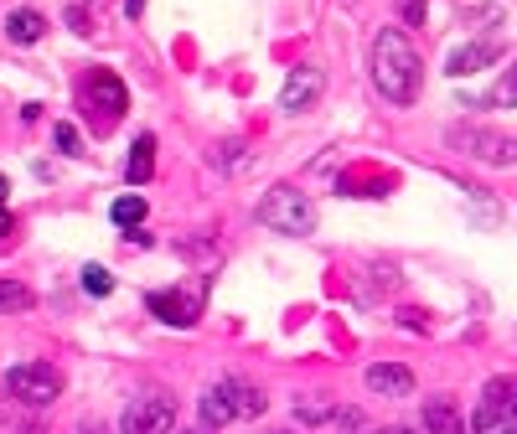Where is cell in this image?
Here are the masks:
<instances>
[{
  "label": "cell",
  "mask_w": 517,
  "mask_h": 434,
  "mask_svg": "<svg viewBox=\"0 0 517 434\" xmlns=\"http://www.w3.org/2000/svg\"><path fill=\"white\" fill-rule=\"evenodd\" d=\"M368 388L378 398H404V393H414V372L404 362H373L368 367Z\"/></svg>",
  "instance_id": "7c38bea8"
},
{
  "label": "cell",
  "mask_w": 517,
  "mask_h": 434,
  "mask_svg": "<svg viewBox=\"0 0 517 434\" xmlns=\"http://www.w3.org/2000/svg\"><path fill=\"white\" fill-rule=\"evenodd\" d=\"M342 434H378V429H373L368 419H362L357 409H347V414H342Z\"/></svg>",
  "instance_id": "603a6c76"
},
{
  "label": "cell",
  "mask_w": 517,
  "mask_h": 434,
  "mask_svg": "<svg viewBox=\"0 0 517 434\" xmlns=\"http://www.w3.org/2000/svg\"><path fill=\"white\" fill-rule=\"evenodd\" d=\"M502 62V42L497 37H486V42H466V47H455L450 52V62H445V73L450 78H471V73H481V68H497Z\"/></svg>",
  "instance_id": "8fae6325"
},
{
  "label": "cell",
  "mask_w": 517,
  "mask_h": 434,
  "mask_svg": "<svg viewBox=\"0 0 517 434\" xmlns=\"http://www.w3.org/2000/svg\"><path fill=\"white\" fill-rule=\"evenodd\" d=\"M6 192H11V181H6V176H0V202H6Z\"/></svg>",
  "instance_id": "4316f807"
},
{
  "label": "cell",
  "mask_w": 517,
  "mask_h": 434,
  "mask_svg": "<svg viewBox=\"0 0 517 434\" xmlns=\"http://www.w3.org/2000/svg\"><path fill=\"white\" fill-rule=\"evenodd\" d=\"M321 88H326V73L311 68V62H300V68H290L285 88H280V109L285 114H306L316 99H321Z\"/></svg>",
  "instance_id": "9c48e42d"
},
{
  "label": "cell",
  "mask_w": 517,
  "mask_h": 434,
  "mask_svg": "<svg viewBox=\"0 0 517 434\" xmlns=\"http://www.w3.org/2000/svg\"><path fill=\"white\" fill-rule=\"evenodd\" d=\"M150 171H156V140L140 135V140L130 145V166H125V176H130V186H145Z\"/></svg>",
  "instance_id": "2e32d148"
},
{
  "label": "cell",
  "mask_w": 517,
  "mask_h": 434,
  "mask_svg": "<svg viewBox=\"0 0 517 434\" xmlns=\"http://www.w3.org/2000/svg\"><path fill=\"white\" fill-rule=\"evenodd\" d=\"M125 434H171L176 429V398L171 393H140L130 398L125 419H119Z\"/></svg>",
  "instance_id": "ba28073f"
},
{
  "label": "cell",
  "mask_w": 517,
  "mask_h": 434,
  "mask_svg": "<svg viewBox=\"0 0 517 434\" xmlns=\"http://www.w3.org/2000/svg\"><path fill=\"white\" fill-rule=\"evenodd\" d=\"M37 295L26 290V285H16V279H0V310H26Z\"/></svg>",
  "instance_id": "d6986e66"
},
{
  "label": "cell",
  "mask_w": 517,
  "mask_h": 434,
  "mask_svg": "<svg viewBox=\"0 0 517 434\" xmlns=\"http://www.w3.org/2000/svg\"><path fill=\"white\" fill-rule=\"evenodd\" d=\"M373 83L388 104H414L424 88V62L399 26H383L373 42Z\"/></svg>",
  "instance_id": "6da1fadb"
},
{
  "label": "cell",
  "mask_w": 517,
  "mask_h": 434,
  "mask_svg": "<svg viewBox=\"0 0 517 434\" xmlns=\"http://www.w3.org/2000/svg\"><path fill=\"white\" fill-rule=\"evenodd\" d=\"M197 434H212V429H197Z\"/></svg>",
  "instance_id": "f546056e"
},
{
  "label": "cell",
  "mask_w": 517,
  "mask_h": 434,
  "mask_svg": "<svg viewBox=\"0 0 517 434\" xmlns=\"http://www.w3.org/2000/svg\"><path fill=\"white\" fill-rule=\"evenodd\" d=\"M295 414L306 419V424H326L337 409H331V403H316V398H300V403H295Z\"/></svg>",
  "instance_id": "44dd1931"
},
{
  "label": "cell",
  "mask_w": 517,
  "mask_h": 434,
  "mask_svg": "<svg viewBox=\"0 0 517 434\" xmlns=\"http://www.w3.org/2000/svg\"><path fill=\"white\" fill-rule=\"evenodd\" d=\"M109 217L119 228H140L145 223V197H119L114 207H109Z\"/></svg>",
  "instance_id": "ac0fdd59"
},
{
  "label": "cell",
  "mask_w": 517,
  "mask_h": 434,
  "mask_svg": "<svg viewBox=\"0 0 517 434\" xmlns=\"http://www.w3.org/2000/svg\"><path fill=\"white\" fill-rule=\"evenodd\" d=\"M145 305L166 326H197V316H202V295H187V290H156Z\"/></svg>",
  "instance_id": "30bf717a"
},
{
  "label": "cell",
  "mask_w": 517,
  "mask_h": 434,
  "mask_svg": "<svg viewBox=\"0 0 517 434\" xmlns=\"http://www.w3.org/2000/svg\"><path fill=\"white\" fill-rule=\"evenodd\" d=\"M476 434H517V378H492L476 403Z\"/></svg>",
  "instance_id": "52a82bcc"
},
{
  "label": "cell",
  "mask_w": 517,
  "mask_h": 434,
  "mask_svg": "<svg viewBox=\"0 0 517 434\" xmlns=\"http://www.w3.org/2000/svg\"><path fill=\"white\" fill-rule=\"evenodd\" d=\"M259 223L275 233H290V238H306V233H316V207L295 186H275V192L259 197Z\"/></svg>",
  "instance_id": "5b68a950"
},
{
  "label": "cell",
  "mask_w": 517,
  "mask_h": 434,
  "mask_svg": "<svg viewBox=\"0 0 517 434\" xmlns=\"http://www.w3.org/2000/svg\"><path fill=\"white\" fill-rule=\"evenodd\" d=\"M393 171H373V166H357L342 176V197H388L393 192Z\"/></svg>",
  "instance_id": "4fadbf2b"
},
{
  "label": "cell",
  "mask_w": 517,
  "mask_h": 434,
  "mask_svg": "<svg viewBox=\"0 0 517 434\" xmlns=\"http://www.w3.org/2000/svg\"><path fill=\"white\" fill-rule=\"evenodd\" d=\"M125 11H130V16H140V11H145V0H125Z\"/></svg>",
  "instance_id": "484cf974"
},
{
  "label": "cell",
  "mask_w": 517,
  "mask_h": 434,
  "mask_svg": "<svg viewBox=\"0 0 517 434\" xmlns=\"http://www.w3.org/2000/svg\"><path fill=\"white\" fill-rule=\"evenodd\" d=\"M424 429L430 434H466V419L450 398H424Z\"/></svg>",
  "instance_id": "5bb4252c"
},
{
  "label": "cell",
  "mask_w": 517,
  "mask_h": 434,
  "mask_svg": "<svg viewBox=\"0 0 517 434\" xmlns=\"http://www.w3.org/2000/svg\"><path fill=\"white\" fill-rule=\"evenodd\" d=\"M404 21H409V26L424 21V0H404Z\"/></svg>",
  "instance_id": "cb8c5ba5"
},
{
  "label": "cell",
  "mask_w": 517,
  "mask_h": 434,
  "mask_svg": "<svg viewBox=\"0 0 517 434\" xmlns=\"http://www.w3.org/2000/svg\"><path fill=\"white\" fill-rule=\"evenodd\" d=\"M78 104H83L88 124H94L99 135H109L130 109V88L119 83V73H109V68H88L83 83H78Z\"/></svg>",
  "instance_id": "7a4b0ae2"
},
{
  "label": "cell",
  "mask_w": 517,
  "mask_h": 434,
  "mask_svg": "<svg viewBox=\"0 0 517 434\" xmlns=\"http://www.w3.org/2000/svg\"><path fill=\"white\" fill-rule=\"evenodd\" d=\"M6 37H11L16 47L42 42V37H47V16H42V11H11V16H6Z\"/></svg>",
  "instance_id": "9a60e30c"
},
{
  "label": "cell",
  "mask_w": 517,
  "mask_h": 434,
  "mask_svg": "<svg viewBox=\"0 0 517 434\" xmlns=\"http://www.w3.org/2000/svg\"><path fill=\"white\" fill-rule=\"evenodd\" d=\"M393 434H414V429H393Z\"/></svg>",
  "instance_id": "f1b7e54d"
},
{
  "label": "cell",
  "mask_w": 517,
  "mask_h": 434,
  "mask_svg": "<svg viewBox=\"0 0 517 434\" xmlns=\"http://www.w3.org/2000/svg\"><path fill=\"white\" fill-rule=\"evenodd\" d=\"M492 109H517V62L512 68H502V78L492 83V99H486Z\"/></svg>",
  "instance_id": "e0dca14e"
},
{
  "label": "cell",
  "mask_w": 517,
  "mask_h": 434,
  "mask_svg": "<svg viewBox=\"0 0 517 434\" xmlns=\"http://www.w3.org/2000/svg\"><path fill=\"white\" fill-rule=\"evenodd\" d=\"M264 393L243 378H223L202 393V424L207 429H223V424H238V419H259L264 414Z\"/></svg>",
  "instance_id": "3957f363"
},
{
  "label": "cell",
  "mask_w": 517,
  "mask_h": 434,
  "mask_svg": "<svg viewBox=\"0 0 517 434\" xmlns=\"http://www.w3.org/2000/svg\"><path fill=\"white\" fill-rule=\"evenodd\" d=\"M57 150H63V155H83V140H78V130H73V124H57Z\"/></svg>",
  "instance_id": "7402d4cb"
},
{
  "label": "cell",
  "mask_w": 517,
  "mask_h": 434,
  "mask_svg": "<svg viewBox=\"0 0 517 434\" xmlns=\"http://www.w3.org/2000/svg\"><path fill=\"white\" fill-rule=\"evenodd\" d=\"M445 145L471 155V161H481V166H497V171L517 166V140L502 135V130H492V124H450Z\"/></svg>",
  "instance_id": "277c9868"
},
{
  "label": "cell",
  "mask_w": 517,
  "mask_h": 434,
  "mask_svg": "<svg viewBox=\"0 0 517 434\" xmlns=\"http://www.w3.org/2000/svg\"><path fill=\"white\" fill-rule=\"evenodd\" d=\"M83 434H104V429H99V424H83Z\"/></svg>",
  "instance_id": "83f0119b"
},
{
  "label": "cell",
  "mask_w": 517,
  "mask_h": 434,
  "mask_svg": "<svg viewBox=\"0 0 517 434\" xmlns=\"http://www.w3.org/2000/svg\"><path fill=\"white\" fill-rule=\"evenodd\" d=\"M6 233H11V212H6V207H0V238H6Z\"/></svg>",
  "instance_id": "d4e9b609"
},
{
  "label": "cell",
  "mask_w": 517,
  "mask_h": 434,
  "mask_svg": "<svg viewBox=\"0 0 517 434\" xmlns=\"http://www.w3.org/2000/svg\"><path fill=\"white\" fill-rule=\"evenodd\" d=\"M83 290H88V295H109V290H114V274H109L104 264H88V269H83Z\"/></svg>",
  "instance_id": "ffe728a7"
},
{
  "label": "cell",
  "mask_w": 517,
  "mask_h": 434,
  "mask_svg": "<svg viewBox=\"0 0 517 434\" xmlns=\"http://www.w3.org/2000/svg\"><path fill=\"white\" fill-rule=\"evenodd\" d=\"M6 393L16 403H32V409H47L52 398H63V372L52 362H16L6 372Z\"/></svg>",
  "instance_id": "8992f818"
}]
</instances>
